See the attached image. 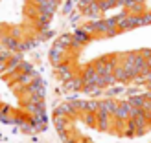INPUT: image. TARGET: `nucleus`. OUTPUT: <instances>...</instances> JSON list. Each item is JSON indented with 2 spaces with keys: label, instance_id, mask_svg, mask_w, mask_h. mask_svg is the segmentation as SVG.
<instances>
[{
  "label": "nucleus",
  "instance_id": "nucleus-1",
  "mask_svg": "<svg viewBox=\"0 0 151 143\" xmlns=\"http://www.w3.org/2000/svg\"><path fill=\"white\" fill-rule=\"evenodd\" d=\"M87 41H88V33L87 31H78L72 37V44H85Z\"/></svg>",
  "mask_w": 151,
  "mask_h": 143
}]
</instances>
